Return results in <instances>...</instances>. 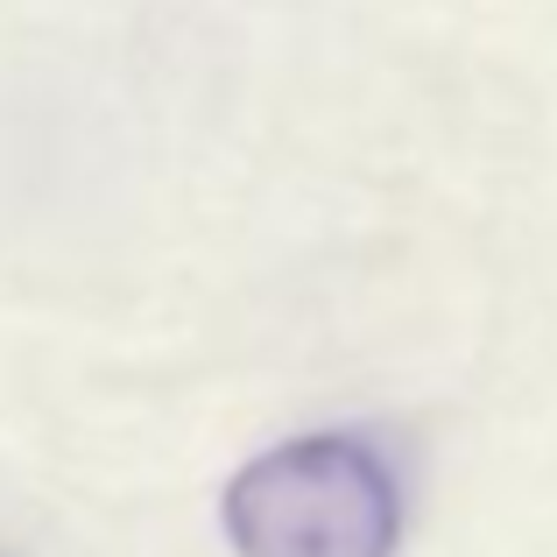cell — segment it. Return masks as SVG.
Wrapping results in <instances>:
<instances>
[{
	"label": "cell",
	"mask_w": 557,
	"mask_h": 557,
	"mask_svg": "<svg viewBox=\"0 0 557 557\" xmlns=\"http://www.w3.org/2000/svg\"><path fill=\"white\" fill-rule=\"evenodd\" d=\"M226 536L240 557H395L403 494L360 437H289L233 473Z\"/></svg>",
	"instance_id": "obj_1"
}]
</instances>
